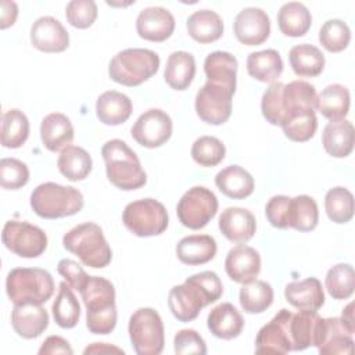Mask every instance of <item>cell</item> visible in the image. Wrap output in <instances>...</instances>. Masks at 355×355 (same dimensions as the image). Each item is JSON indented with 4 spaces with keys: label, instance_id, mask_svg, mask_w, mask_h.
I'll return each instance as SVG.
<instances>
[{
    "label": "cell",
    "instance_id": "obj_1",
    "mask_svg": "<svg viewBox=\"0 0 355 355\" xmlns=\"http://www.w3.org/2000/svg\"><path fill=\"white\" fill-rule=\"evenodd\" d=\"M86 306V326L93 334H108L116 324L114 284L100 276H87L78 290Z\"/></svg>",
    "mask_w": 355,
    "mask_h": 355
},
{
    "label": "cell",
    "instance_id": "obj_2",
    "mask_svg": "<svg viewBox=\"0 0 355 355\" xmlns=\"http://www.w3.org/2000/svg\"><path fill=\"white\" fill-rule=\"evenodd\" d=\"M101 155L105 162L108 180L121 190H136L146 184L147 175L136 153L121 139L104 143Z\"/></svg>",
    "mask_w": 355,
    "mask_h": 355
},
{
    "label": "cell",
    "instance_id": "obj_3",
    "mask_svg": "<svg viewBox=\"0 0 355 355\" xmlns=\"http://www.w3.org/2000/svg\"><path fill=\"white\" fill-rule=\"evenodd\" d=\"M33 212L44 219L65 218L78 214L83 207L82 193L72 186L46 182L36 186L31 194Z\"/></svg>",
    "mask_w": 355,
    "mask_h": 355
},
{
    "label": "cell",
    "instance_id": "obj_4",
    "mask_svg": "<svg viewBox=\"0 0 355 355\" xmlns=\"http://www.w3.org/2000/svg\"><path fill=\"white\" fill-rule=\"evenodd\" d=\"M64 248L90 268H105L112 259V251L98 225L93 222L80 223L72 227L62 237Z\"/></svg>",
    "mask_w": 355,
    "mask_h": 355
},
{
    "label": "cell",
    "instance_id": "obj_5",
    "mask_svg": "<svg viewBox=\"0 0 355 355\" xmlns=\"http://www.w3.org/2000/svg\"><path fill=\"white\" fill-rule=\"evenodd\" d=\"M6 291L14 305L44 304L54 293L51 275L40 268H15L8 272Z\"/></svg>",
    "mask_w": 355,
    "mask_h": 355
},
{
    "label": "cell",
    "instance_id": "obj_6",
    "mask_svg": "<svg viewBox=\"0 0 355 355\" xmlns=\"http://www.w3.org/2000/svg\"><path fill=\"white\" fill-rule=\"evenodd\" d=\"M159 57L148 49H125L108 65L110 78L123 86H139L157 73Z\"/></svg>",
    "mask_w": 355,
    "mask_h": 355
},
{
    "label": "cell",
    "instance_id": "obj_7",
    "mask_svg": "<svg viewBox=\"0 0 355 355\" xmlns=\"http://www.w3.org/2000/svg\"><path fill=\"white\" fill-rule=\"evenodd\" d=\"M129 337L139 355H158L164 349V323L153 308H140L129 319Z\"/></svg>",
    "mask_w": 355,
    "mask_h": 355
},
{
    "label": "cell",
    "instance_id": "obj_8",
    "mask_svg": "<svg viewBox=\"0 0 355 355\" xmlns=\"http://www.w3.org/2000/svg\"><path fill=\"white\" fill-rule=\"evenodd\" d=\"M122 222L135 236H158L168 227V212L159 201L154 198H143L132 201L125 207Z\"/></svg>",
    "mask_w": 355,
    "mask_h": 355
},
{
    "label": "cell",
    "instance_id": "obj_9",
    "mask_svg": "<svg viewBox=\"0 0 355 355\" xmlns=\"http://www.w3.org/2000/svg\"><path fill=\"white\" fill-rule=\"evenodd\" d=\"M218 198L209 189L194 186L189 189L179 200L176 214L180 223L189 229L198 230L208 225L216 215Z\"/></svg>",
    "mask_w": 355,
    "mask_h": 355
},
{
    "label": "cell",
    "instance_id": "obj_10",
    "mask_svg": "<svg viewBox=\"0 0 355 355\" xmlns=\"http://www.w3.org/2000/svg\"><path fill=\"white\" fill-rule=\"evenodd\" d=\"M1 240L7 250L22 258H36L47 248L46 233L25 220H7Z\"/></svg>",
    "mask_w": 355,
    "mask_h": 355
},
{
    "label": "cell",
    "instance_id": "obj_11",
    "mask_svg": "<svg viewBox=\"0 0 355 355\" xmlns=\"http://www.w3.org/2000/svg\"><path fill=\"white\" fill-rule=\"evenodd\" d=\"M233 92L225 86L207 82L196 94V112L209 125L225 123L232 114Z\"/></svg>",
    "mask_w": 355,
    "mask_h": 355
},
{
    "label": "cell",
    "instance_id": "obj_12",
    "mask_svg": "<svg viewBox=\"0 0 355 355\" xmlns=\"http://www.w3.org/2000/svg\"><path fill=\"white\" fill-rule=\"evenodd\" d=\"M130 135L143 147H159L166 143L172 135V119L165 111L150 108L133 123Z\"/></svg>",
    "mask_w": 355,
    "mask_h": 355
},
{
    "label": "cell",
    "instance_id": "obj_13",
    "mask_svg": "<svg viewBox=\"0 0 355 355\" xmlns=\"http://www.w3.org/2000/svg\"><path fill=\"white\" fill-rule=\"evenodd\" d=\"M291 311L280 309L269 323L261 327L255 338V351L258 354H287L293 351L290 337Z\"/></svg>",
    "mask_w": 355,
    "mask_h": 355
},
{
    "label": "cell",
    "instance_id": "obj_14",
    "mask_svg": "<svg viewBox=\"0 0 355 355\" xmlns=\"http://www.w3.org/2000/svg\"><path fill=\"white\" fill-rule=\"evenodd\" d=\"M209 305L204 293L190 280L173 286L168 294V306L180 322L194 320L204 306Z\"/></svg>",
    "mask_w": 355,
    "mask_h": 355
},
{
    "label": "cell",
    "instance_id": "obj_15",
    "mask_svg": "<svg viewBox=\"0 0 355 355\" xmlns=\"http://www.w3.org/2000/svg\"><path fill=\"white\" fill-rule=\"evenodd\" d=\"M352 334L340 318H322L315 347L320 355H349L354 348Z\"/></svg>",
    "mask_w": 355,
    "mask_h": 355
},
{
    "label": "cell",
    "instance_id": "obj_16",
    "mask_svg": "<svg viewBox=\"0 0 355 355\" xmlns=\"http://www.w3.org/2000/svg\"><path fill=\"white\" fill-rule=\"evenodd\" d=\"M233 31L240 43L245 46H258L269 37L270 21L262 8L247 7L236 15Z\"/></svg>",
    "mask_w": 355,
    "mask_h": 355
},
{
    "label": "cell",
    "instance_id": "obj_17",
    "mask_svg": "<svg viewBox=\"0 0 355 355\" xmlns=\"http://www.w3.org/2000/svg\"><path fill=\"white\" fill-rule=\"evenodd\" d=\"M31 43L43 53H61L69 46V35L54 17H40L31 26Z\"/></svg>",
    "mask_w": 355,
    "mask_h": 355
},
{
    "label": "cell",
    "instance_id": "obj_18",
    "mask_svg": "<svg viewBox=\"0 0 355 355\" xmlns=\"http://www.w3.org/2000/svg\"><path fill=\"white\" fill-rule=\"evenodd\" d=\"M136 31L144 40L164 42L175 31V18L164 7H147L136 18Z\"/></svg>",
    "mask_w": 355,
    "mask_h": 355
},
{
    "label": "cell",
    "instance_id": "obj_19",
    "mask_svg": "<svg viewBox=\"0 0 355 355\" xmlns=\"http://www.w3.org/2000/svg\"><path fill=\"white\" fill-rule=\"evenodd\" d=\"M225 269L233 282L248 283L255 280L261 272V255L255 248L239 244L227 252Z\"/></svg>",
    "mask_w": 355,
    "mask_h": 355
},
{
    "label": "cell",
    "instance_id": "obj_20",
    "mask_svg": "<svg viewBox=\"0 0 355 355\" xmlns=\"http://www.w3.org/2000/svg\"><path fill=\"white\" fill-rule=\"evenodd\" d=\"M11 324L22 338H36L49 326V313L39 304L14 305L11 311Z\"/></svg>",
    "mask_w": 355,
    "mask_h": 355
},
{
    "label": "cell",
    "instance_id": "obj_21",
    "mask_svg": "<svg viewBox=\"0 0 355 355\" xmlns=\"http://www.w3.org/2000/svg\"><path fill=\"white\" fill-rule=\"evenodd\" d=\"M218 225L222 234L233 243L248 241L257 230L254 215L248 209L240 207H229L222 211Z\"/></svg>",
    "mask_w": 355,
    "mask_h": 355
},
{
    "label": "cell",
    "instance_id": "obj_22",
    "mask_svg": "<svg viewBox=\"0 0 355 355\" xmlns=\"http://www.w3.org/2000/svg\"><path fill=\"white\" fill-rule=\"evenodd\" d=\"M207 326L209 331L222 340H232L240 336L244 327V319L234 305L222 302L208 313Z\"/></svg>",
    "mask_w": 355,
    "mask_h": 355
},
{
    "label": "cell",
    "instance_id": "obj_23",
    "mask_svg": "<svg viewBox=\"0 0 355 355\" xmlns=\"http://www.w3.org/2000/svg\"><path fill=\"white\" fill-rule=\"evenodd\" d=\"M284 297L288 304L298 309L318 311L324 304L322 283L316 277L288 283L284 288Z\"/></svg>",
    "mask_w": 355,
    "mask_h": 355
},
{
    "label": "cell",
    "instance_id": "obj_24",
    "mask_svg": "<svg viewBox=\"0 0 355 355\" xmlns=\"http://www.w3.org/2000/svg\"><path fill=\"white\" fill-rule=\"evenodd\" d=\"M40 137L47 150L60 151L73 140V126L67 115L51 112L40 123Z\"/></svg>",
    "mask_w": 355,
    "mask_h": 355
},
{
    "label": "cell",
    "instance_id": "obj_25",
    "mask_svg": "<svg viewBox=\"0 0 355 355\" xmlns=\"http://www.w3.org/2000/svg\"><path fill=\"white\" fill-rule=\"evenodd\" d=\"M216 254V241L209 234H190L176 245V257L186 265H202Z\"/></svg>",
    "mask_w": 355,
    "mask_h": 355
},
{
    "label": "cell",
    "instance_id": "obj_26",
    "mask_svg": "<svg viewBox=\"0 0 355 355\" xmlns=\"http://www.w3.org/2000/svg\"><path fill=\"white\" fill-rule=\"evenodd\" d=\"M320 319L318 312L311 309H300L297 313L291 312L290 337L293 351H302L316 345Z\"/></svg>",
    "mask_w": 355,
    "mask_h": 355
},
{
    "label": "cell",
    "instance_id": "obj_27",
    "mask_svg": "<svg viewBox=\"0 0 355 355\" xmlns=\"http://www.w3.org/2000/svg\"><path fill=\"white\" fill-rule=\"evenodd\" d=\"M204 72L207 82L216 83L236 92L237 60L227 51H214L204 61Z\"/></svg>",
    "mask_w": 355,
    "mask_h": 355
},
{
    "label": "cell",
    "instance_id": "obj_28",
    "mask_svg": "<svg viewBox=\"0 0 355 355\" xmlns=\"http://www.w3.org/2000/svg\"><path fill=\"white\" fill-rule=\"evenodd\" d=\"M96 114L104 125L115 126L128 121L132 114L130 98L116 90H108L100 94L96 103Z\"/></svg>",
    "mask_w": 355,
    "mask_h": 355
},
{
    "label": "cell",
    "instance_id": "obj_29",
    "mask_svg": "<svg viewBox=\"0 0 355 355\" xmlns=\"http://www.w3.org/2000/svg\"><path fill=\"white\" fill-rule=\"evenodd\" d=\"M322 144L326 153L336 158H344L354 148V126L347 119L330 121L322 133Z\"/></svg>",
    "mask_w": 355,
    "mask_h": 355
},
{
    "label": "cell",
    "instance_id": "obj_30",
    "mask_svg": "<svg viewBox=\"0 0 355 355\" xmlns=\"http://www.w3.org/2000/svg\"><path fill=\"white\" fill-rule=\"evenodd\" d=\"M216 187L227 197L241 200L254 191V178L240 165H229L215 176Z\"/></svg>",
    "mask_w": 355,
    "mask_h": 355
},
{
    "label": "cell",
    "instance_id": "obj_31",
    "mask_svg": "<svg viewBox=\"0 0 355 355\" xmlns=\"http://www.w3.org/2000/svg\"><path fill=\"white\" fill-rule=\"evenodd\" d=\"M196 75V60L187 51H173L165 65V82L175 90H186Z\"/></svg>",
    "mask_w": 355,
    "mask_h": 355
},
{
    "label": "cell",
    "instance_id": "obj_32",
    "mask_svg": "<svg viewBox=\"0 0 355 355\" xmlns=\"http://www.w3.org/2000/svg\"><path fill=\"white\" fill-rule=\"evenodd\" d=\"M286 220L287 227H293L300 232L313 230L319 222L316 201L306 194H301L293 198L290 197Z\"/></svg>",
    "mask_w": 355,
    "mask_h": 355
},
{
    "label": "cell",
    "instance_id": "obj_33",
    "mask_svg": "<svg viewBox=\"0 0 355 355\" xmlns=\"http://www.w3.org/2000/svg\"><path fill=\"white\" fill-rule=\"evenodd\" d=\"M189 35L198 43H212L223 35V21L212 10H198L186 22Z\"/></svg>",
    "mask_w": 355,
    "mask_h": 355
},
{
    "label": "cell",
    "instance_id": "obj_34",
    "mask_svg": "<svg viewBox=\"0 0 355 355\" xmlns=\"http://www.w3.org/2000/svg\"><path fill=\"white\" fill-rule=\"evenodd\" d=\"M312 24L309 10L298 1H288L283 4L277 12V25L283 35L290 37L304 36Z\"/></svg>",
    "mask_w": 355,
    "mask_h": 355
},
{
    "label": "cell",
    "instance_id": "obj_35",
    "mask_svg": "<svg viewBox=\"0 0 355 355\" xmlns=\"http://www.w3.org/2000/svg\"><path fill=\"white\" fill-rule=\"evenodd\" d=\"M318 94L315 86L305 80H293L288 85H284L283 89V119L301 110H313L316 108ZM282 126V125H280Z\"/></svg>",
    "mask_w": 355,
    "mask_h": 355
},
{
    "label": "cell",
    "instance_id": "obj_36",
    "mask_svg": "<svg viewBox=\"0 0 355 355\" xmlns=\"http://www.w3.org/2000/svg\"><path fill=\"white\" fill-rule=\"evenodd\" d=\"M349 100V90L340 83H333L319 93L316 110L330 121H340L348 114Z\"/></svg>",
    "mask_w": 355,
    "mask_h": 355
},
{
    "label": "cell",
    "instance_id": "obj_37",
    "mask_svg": "<svg viewBox=\"0 0 355 355\" xmlns=\"http://www.w3.org/2000/svg\"><path fill=\"white\" fill-rule=\"evenodd\" d=\"M247 72L259 82L273 83L283 72V60L273 49L251 53L247 57Z\"/></svg>",
    "mask_w": 355,
    "mask_h": 355
},
{
    "label": "cell",
    "instance_id": "obj_38",
    "mask_svg": "<svg viewBox=\"0 0 355 355\" xmlns=\"http://www.w3.org/2000/svg\"><path fill=\"white\" fill-rule=\"evenodd\" d=\"M58 171L71 182L83 180L92 172V157L79 146H67L57 159Z\"/></svg>",
    "mask_w": 355,
    "mask_h": 355
},
{
    "label": "cell",
    "instance_id": "obj_39",
    "mask_svg": "<svg viewBox=\"0 0 355 355\" xmlns=\"http://www.w3.org/2000/svg\"><path fill=\"white\" fill-rule=\"evenodd\" d=\"M288 60L297 76H318L324 68L323 53L316 46L308 43L294 46L288 53Z\"/></svg>",
    "mask_w": 355,
    "mask_h": 355
},
{
    "label": "cell",
    "instance_id": "obj_40",
    "mask_svg": "<svg viewBox=\"0 0 355 355\" xmlns=\"http://www.w3.org/2000/svg\"><path fill=\"white\" fill-rule=\"evenodd\" d=\"M55 323L62 329H72L78 324L80 316V305L67 282L60 283L58 294L51 306Z\"/></svg>",
    "mask_w": 355,
    "mask_h": 355
},
{
    "label": "cell",
    "instance_id": "obj_41",
    "mask_svg": "<svg viewBox=\"0 0 355 355\" xmlns=\"http://www.w3.org/2000/svg\"><path fill=\"white\" fill-rule=\"evenodd\" d=\"M239 301L247 313H261L272 305L273 288L265 280H251L241 286Z\"/></svg>",
    "mask_w": 355,
    "mask_h": 355
},
{
    "label": "cell",
    "instance_id": "obj_42",
    "mask_svg": "<svg viewBox=\"0 0 355 355\" xmlns=\"http://www.w3.org/2000/svg\"><path fill=\"white\" fill-rule=\"evenodd\" d=\"M29 136V121L26 115L18 110L11 108L3 114L1 119V144L6 148L21 147Z\"/></svg>",
    "mask_w": 355,
    "mask_h": 355
},
{
    "label": "cell",
    "instance_id": "obj_43",
    "mask_svg": "<svg viewBox=\"0 0 355 355\" xmlns=\"http://www.w3.org/2000/svg\"><path fill=\"white\" fill-rule=\"evenodd\" d=\"M282 128L287 139L302 143L313 137L318 129V118L313 110H301L288 115Z\"/></svg>",
    "mask_w": 355,
    "mask_h": 355
},
{
    "label": "cell",
    "instance_id": "obj_44",
    "mask_svg": "<svg viewBox=\"0 0 355 355\" xmlns=\"http://www.w3.org/2000/svg\"><path fill=\"white\" fill-rule=\"evenodd\" d=\"M324 209L334 223H347L354 216V196L341 186L333 187L326 193Z\"/></svg>",
    "mask_w": 355,
    "mask_h": 355
},
{
    "label": "cell",
    "instance_id": "obj_45",
    "mask_svg": "<svg viewBox=\"0 0 355 355\" xmlns=\"http://www.w3.org/2000/svg\"><path fill=\"white\" fill-rule=\"evenodd\" d=\"M326 288L334 300H347L355 288V272L349 263H337L327 270Z\"/></svg>",
    "mask_w": 355,
    "mask_h": 355
},
{
    "label": "cell",
    "instance_id": "obj_46",
    "mask_svg": "<svg viewBox=\"0 0 355 355\" xmlns=\"http://www.w3.org/2000/svg\"><path fill=\"white\" fill-rule=\"evenodd\" d=\"M351 40V31L341 19L326 21L319 31L320 44L330 53H338L347 49Z\"/></svg>",
    "mask_w": 355,
    "mask_h": 355
},
{
    "label": "cell",
    "instance_id": "obj_47",
    "mask_svg": "<svg viewBox=\"0 0 355 355\" xmlns=\"http://www.w3.org/2000/svg\"><path fill=\"white\" fill-rule=\"evenodd\" d=\"M225 144L214 136H201L191 146V157L201 166H215L225 158Z\"/></svg>",
    "mask_w": 355,
    "mask_h": 355
},
{
    "label": "cell",
    "instance_id": "obj_48",
    "mask_svg": "<svg viewBox=\"0 0 355 355\" xmlns=\"http://www.w3.org/2000/svg\"><path fill=\"white\" fill-rule=\"evenodd\" d=\"M29 180L26 164L17 158H3L0 161V184L6 190L24 187Z\"/></svg>",
    "mask_w": 355,
    "mask_h": 355
},
{
    "label": "cell",
    "instance_id": "obj_49",
    "mask_svg": "<svg viewBox=\"0 0 355 355\" xmlns=\"http://www.w3.org/2000/svg\"><path fill=\"white\" fill-rule=\"evenodd\" d=\"M283 89L284 83L273 82L263 92L261 100V111L263 118L272 125H282L283 119Z\"/></svg>",
    "mask_w": 355,
    "mask_h": 355
},
{
    "label": "cell",
    "instance_id": "obj_50",
    "mask_svg": "<svg viewBox=\"0 0 355 355\" xmlns=\"http://www.w3.org/2000/svg\"><path fill=\"white\" fill-rule=\"evenodd\" d=\"M65 17L73 28L86 29L97 18V4L93 0H72L65 7Z\"/></svg>",
    "mask_w": 355,
    "mask_h": 355
},
{
    "label": "cell",
    "instance_id": "obj_51",
    "mask_svg": "<svg viewBox=\"0 0 355 355\" xmlns=\"http://www.w3.org/2000/svg\"><path fill=\"white\" fill-rule=\"evenodd\" d=\"M173 347H175V352L180 354V355H186V354L204 355V354H207V345H205L204 338L193 329L179 330L175 334Z\"/></svg>",
    "mask_w": 355,
    "mask_h": 355
},
{
    "label": "cell",
    "instance_id": "obj_52",
    "mask_svg": "<svg viewBox=\"0 0 355 355\" xmlns=\"http://www.w3.org/2000/svg\"><path fill=\"white\" fill-rule=\"evenodd\" d=\"M187 280L194 283L204 293L209 304L218 301L223 293L222 282L215 272H211V270L200 272V273L191 275L190 277H187Z\"/></svg>",
    "mask_w": 355,
    "mask_h": 355
},
{
    "label": "cell",
    "instance_id": "obj_53",
    "mask_svg": "<svg viewBox=\"0 0 355 355\" xmlns=\"http://www.w3.org/2000/svg\"><path fill=\"white\" fill-rule=\"evenodd\" d=\"M290 197L287 196H273L265 207V215L269 223L277 229H288L287 227V205Z\"/></svg>",
    "mask_w": 355,
    "mask_h": 355
},
{
    "label": "cell",
    "instance_id": "obj_54",
    "mask_svg": "<svg viewBox=\"0 0 355 355\" xmlns=\"http://www.w3.org/2000/svg\"><path fill=\"white\" fill-rule=\"evenodd\" d=\"M57 272L65 279V282L75 290H79L85 280L87 279V273L85 269L72 259H61L57 265Z\"/></svg>",
    "mask_w": 355,
    "mask_h": 355
},
{
    "label": "cell",
    "instance_id": "obj_55",
    "mask_svg": "<svg viewBox=\"0 0 355 355\" xmlns=\"http://www.w3.org/2000/svg\"><path fill=\"white\" fill-rule=\"evenodd\" d=\"M40 355H53V354H73V349L71 348L69 343L60 337V336H50L47 337L42 347L39 348Z\"/></svg>",
    "mask_w": 355,
    "mask_h": 355
},
{
    "label": "cell",
    "instance_id": "obj_56",
    "mask_svg": "<svg viewBox=\"0 0 355 355\" xmlns=\"http://www.w3.org/2000/svg\"><path fill=\"white\" fill-rule=\"evenodd\" d=\"M17 17H18L17 4L10 0H3L1 8H0V28L6 29V28L14 25Z\"/></svg>",
    "mask_w": 355,
    "mask_h": 355
},
{
    "label": "cell",
    "instance_id": "obj_57",
    "mask_svg": "<svg viewBox=\"0 0 355 355\" xmlns=\"http://www.w3.org/2000/svg\"><path fill=\"white\" fill-rule=\"evenodd\" d=\"M85 354H110V352H116V354H123V349L110 345L107 343H93L83 351Z\"/></svg>",
    "mask_w": 355,
    "mask_h": 355
},
{
    "label": "cell",
    "instance_id": "obj_58",
    "mask_svg": "<svg viewBox=\"0 0 355 355\" xmlns=\"http://www.w3.org/2000/svg\"><path fill=\"white\" fill-rule=\"evenodd\" d=\"M354 304L349 302L344 309H343V315H341V320L343 323L351 330V331H355V324H354Z\"/></svg>",
    "mask_w": 355,
    "mask_h": 355
}]
</instances>
